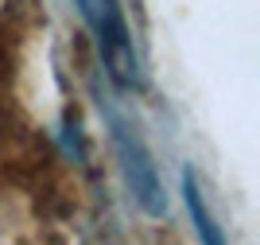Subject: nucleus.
<instances>
[{
  "label": "nucleus",
  "instance_id": "f257e3e1",
  "mask_svg": "<svg viewBox=\"0 0 260 245\" xmlns=\"http://www.w3.org/2000/svg\"><path fill=\"white\" fill-rule=\"evenodd\" d=\"M78 8L86 16V23L98 35V47L105 55V66L117 82L128 86L136 78V59H132V39H128V23H124V12H120L117 0H78Z\"/></svg>",
  "mask_w": 260,
  "mask_h": 245
},
{
  "label": "nucleus",
  "instance_id": "f03ea898",
  "mask_svg": "<svg viewBox=\"0 0 260 245\" xmlns=\"http://www.w3.org/2000/svg\"><path fill=\"white\" fill-rule=\"evenodd\" d=\"M113 137H117V148L124 156V168H128V183H132V195L140 199V206L148 214H159L163 210V199H159V179H155V168L148 160V152H144L140 140H132L124 132V125L113 128Z\"/></svg>",
  "mask_w": 260,
  "mask_h": 245
},
{
  "label": "nucleus",
  "instance_id": "7ed1b4c3",
  "mask_svg": "<svg viewBox=\"0 0 260 245\" xmlns=\"http://www.w3.org/2000/svg\"><path fill=\"white\" fill-rule=\"evenodd\" d=\"M183 199H186L190 218H194V234L202 237V245H225V237H221L217 222L210 218L206 199H202V191H198V183H194V171H183Z\"/></svg>",
  "mask_w": 260,
  "mask_h": 245
}]
</instances>
